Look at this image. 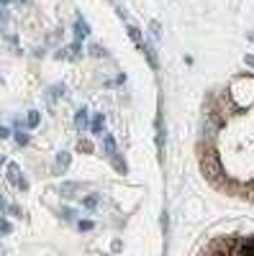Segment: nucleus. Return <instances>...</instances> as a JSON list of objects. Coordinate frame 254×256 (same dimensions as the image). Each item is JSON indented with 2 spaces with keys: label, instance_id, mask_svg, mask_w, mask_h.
Instances as JSON below:
<instances>
[{
  "label": "nucleus",
  "instance_id": "1",
  "mask_svg": "<svg viewBox=\"0 0 254 256\" xmlns=\"http://www.w3.org/2000/svg\"><path fill=\"white\" fill-rule=\"evenodd\" d=\"M200 172L205 174L208 182H213L216 187H228V180L223 174V164L216 154V148H203L200 152Z\"/></svg>",
  "mask_w": 254,
  "mask_h": 256
},
{
  "label": "nucleus",
  "instance_id": "2",
  "mask_svg": "<svg viewBox=\"0 0 254 256\" xmlns=\"http://www.w3.org/2000/svg\"><path fill=\"white\" fill-rule=\"evenodd\" d=\"M228 98L236 108H251L254 105V74H241L231 82Z\"/></svg>",
  "mask_w": 254,
  "mask_h": 256
},
{
  "label": "nucleus",
  "instance_id": "3",
  "mask_svg": "<svg viewBox=\"0 0 254 256\" xmlns=\"http://www.w3.org/2000/svg\"><path fill=\"white\" fill-rule=\"evenodd\" d=\"M154 141H157V156L162 162L164 159V126H162V113H157V118H154Z\"/></svg>",
  "mask_w": 254,
  "mask_h": 256
},
{
  "label": "nucleus",
  "instance_id": "4",
  "mask_svg": "<svg viewBox=\"0 0 254 256\" xmlns=\"http://www.w3.org/2000/svg\"><path fill=\"white\" fill-rule=\"evenodd\" d=\"M116 154H118V146H116V138H113L111 134H103V156H105V159L111 162V159H113Z\"/></svg>",
  "mask_w": 254,
  "mask_h": 256
},
{
  "label": "nucleus",
  "instance_id": "5",
  "mask_svg": "<svg viewBox=\"0 0 254 256\" xmlns=\"http://www.w3.org/2000/svg\"><path fill=\"white\" fill-rule=\"evenodd\" d=\"M236 256H254V236L236 244Z\"/></svg>",
  "mask_w": 254,
  "mask_h": 256
},
{
  "label": "nucleus",
  "instance_id": "6",
  "mask_svg": "<svg viewBox=\"0 0 254 256\" xmlns=\"http://www.w3.org/2000/svg\"><path fill=\"white\" fill-rule=\"evenodd\" d=\"M141 52H144L146 62H149V67H152V70H157V67H159V59H157V49H154V46L149 44V41H144V49H141Z\"/></svg>",
  "mask_w": 254,
  "mask_h": 256
},
{
  "label": "nucleus",
  "instance_id": "7",
  "mask_svg": "<svg viewBox=\"0 0 254 256\" xmlns=\"http://www.w3.org/2000/svg\"><path fill=\"white\" fill-rule=\"evenodd\" d=\"M90 36V26H88V20L85 18H77L75 20V38L82 41V38H88Z\"/></svg>",
  "mask_w": 254,
  "mask_h": 256
},
{
  "label": "nucleus",
  "instance_id": "8",
  "mask_svg": "<svg viewBox=\"0 0 254 256\" xmlns=\"http://www.w3.org/2000/svg\"><path fill=\"white\" fill-rule=\"evenodd\" d=\"M126 31H129V38L136 44V49L141 52V49H144V34H141V28L134 26V24H129V28H126Z\"/></svg>",
  "mask_w": 254,
  "mask_h": 256
},
{
  "label": "nucleus",
  "instance_id": "9",
  "mask_svg": "<svg viewBox=\"0 0 254 256\" xmlns=\"http://www.w3.org/2000/svg\"><path fill=\"white\" fill-rule=\"evenodd\" d=\"M54 169H57V174H65L67 169H70V154H67V152H59V154H57Z\"/></svg>",
  "mask_w": 254,
  "mask_h": 256
},
{
  "label": "nucleus",
  "instance_id": "10",
  "mask_svg": "<svg viewBox=\"0 0 254 256\" xmlns=\"http://www.w3.org/2000/svg\"><path fill=\"white\" fill-rule=\"evenodd\" d=\"M75 126L80 128V131H85V128L90 126V113L85 110V108H80V110L75 113Z\"/></svg>",
  "mask_w": 254,
  "mask_h": 256
},
{
  "label": "nucleus",
  "instance_id": "11",
  "mask_svg": "<svg viewBox=\"0 0 254 256\" xmlns=\"http://www.w3.org/2000/svg\"><path fill=\"white\" fill-rule=\"evenodd\" d=\"M103 128H105V116H103V113H95V118H93V123H90V131L98 134V136H103Z\"/></svg>",
  "mask_w": 254,
  "mask_h": 256
},
{
  "label": "nucleus",
  "instance_id": "12",
  "mask_svg": "<svg viewBox=\"0 0 254 256\" xmlns=\"http://www.w3.org/2000/svg\"><path fill=\"white\" fill-rule=\"evenodd\" d=\"M16 144H18V146H26V144H29V134L24 131L21 120H16Z\"/></svg>",
  "mask_w": 254,
  "mask_h": 256
},
{
  "label": "nucleus",
  "instance_id": "13",
  "mask_svg": "<svg viewBox=\"0 0 254 256\" xmlns=\"http://www.w3.org/2000/svg\"><path fill=\"white\" fill-rule=\"evenodd\" d=\"M59 192H62V198H75L77 192H80V187L75 182H65V184L59 187Z\"/></svg>",
  "mask_w": 254,
  "mask_h": 256
},
{
  "label": "nucleus",
  "instance_id": "14",
  "mask_svg": "<svg viewBox=\"0 0 254 256\" xmlns=\"http://www.w3.org/2000/svg\"><path fill=\"white\" fill-rule=\"evenodd\" d=\"M21 177H24V174H21V166L11 162V164H8V182L18 184V180H21Z\"/></svg>",
  "mask_w": 254,
  "mask_h": 256
},
{
  "label": "nucleus",
  "instance_id": "15",
  "mask_svg": "<svg viewBox=\"0 0 254 256\" xmlns=\"http://www.w3.org/2000/svg\"><path fill=\"white\" fill-rule=\"evenodd\" d=\"M111 164H113V169H116L118 174H126V172H129V166H126V162L121 159V154H116V156L111 159Z\"/></svg>",
  "mask_w": 254,
  "mask_h": 256
},
{
  "label": "nucleus",
  "instance_id": "16",
  "mask_svg": "<svg viewBox=\"0 0 254 256\" xmlns=\"http://www.w3.org/2000/svg\"><path fill=\"white\" fill-rule=\"evenodd\" d=\"M65 52H67V59H80V56H82V46H80V41H75V44H70V46H67Z\"/></svg>",
  "mask_w": 254,
  "mask_h": 256
},
{
  "label": "nucleus",
  "instance_id": "17",
  "mask_svg": "<svg viewBox=\"0 0 254 256\" xmlns=\"http://www.w3.org/2000/svg\"><path fill=\"white\" fill-rule=\"evenodd\" d=\"M65 90H67L65 84H52V88H49V100L54 102L57 98H62V95H65Z\"/></svg>",
  "mask_w": 254,
  "mask_h": 256
},
{
  "label": "nucleus",
  "instance_id": "18",
  "mask_svg": "<svg viewBox=\"0 0 254 256\" xmlns=\"http://www.w3.org/2000/svg\"><path fill=\"white\" fill-rule=\"evenodd\" d=\"M93 148H95V146H93V141H90V138H80V141H77V152L93 154Z\"/></svg>",
  "mask_w": 254,
  "mask_h": 256
},
{
  "label": "nucleus",
  "instance_id": "19",
  "mask_svg": "<svg viewBox=\"0 0 254 256\" xmlns=\"http://www.w3.org/2000/svg\"><path fill=\"white\" fill-rule=\"evenodd\" d=\"M98 195H88V198H82V208H88V210H95L98 208Z\"/></svg>",
  "mask_w": 254,
  "mask_h": 256
},
{
  "label": "nucleus",
  "instance_id": "20",
  "mask_svg": "<svg viewBox=\"0 0 254 256\" xmlns=\"http://www.w3.org/2000/svg\"><path fill=\"white\" fill-rule=\"evenodd\" d=\"M39 123H41V116H39V110H31V113H29V118H26V126H29V128H36Z\"/></svg>",
  "mask_w": 254,
  "mask_h": 256
},
{
  "label": "nucleus",
  "instance_id": "21",
  "mask_svg": "<svg viewBox=\"0 0 254 256\" xmlns=\"http://www.w3.org/2000/svg\"><path fill=\"white\" fill-rule=\"evenodd\" d=\"M149 31H152V36H154V38H159V36H162V26H159V20H152V24H149Z\"/></svg>",
  "mask_w": 254,
  "mask_h": 256
},
{
  "label": "nucleus",
  "instance_id": "22",
  "mask_svg": "<svg viewBox=\"0 0 254 256\" xmlns=\"http://www.w3.org/2000/svg\"><path fill=\"white\" fill-rule=\"evenodd\" d=\"M75 216H77V212L72 208H62V218H65V220H75Z\"/></svg>",
  "mask_w": 254,
  "mask_h": 256
},
{
  "label": "nucleus",
  "instance_id": "23",
  "mask_svg": "<svg viewBox=\"0 0 254 256\" xmlns=\"http://www.w3.org/2000/svg\"><path fill=\"white\" fill-rule=\"evenodd\" d=\"M88 52H90V56H95V59H100V56H105V52H103V49H100L98 44H93V46H90Z\"/></svg>",
  "mask_w": 254,
  "mask_h": 256
},
{
  "label": "nucleus",
  "instance_id": "24",
  "mask_svg": "<svg viewBox=\"0 0 254 256\" xmlns=\"http://www.w3.org/2000/svg\"><path fill=\"white\" fill-rule=\"evenodd\" d=\"M77 228H80V230H93L95 223H93V220H77Z\"/></svg>",
  "mask_w": 254,
  "mask_h": 256
},
{
  "label": "nucleus",
  "instance_id": "25",
  "mask_svg": "<svg viewBox=\"0 0 254 256\" xmlns=\"http://www.w3.org/2000/svg\"><path fill=\"white\" fill-rule=\"evenodd\" d=\"M0 233H6V236H8V233H13V226L8 220H0Z\"/></svg>",
  "mask_w": 254,
  "mask_h": 256
},
{
  "label": "nucleus",
  "instance_id": "26",
  "mask_svg": "<svg viewBox=\"0 0 254 256\" xmlns=\"http://www.w3.org/2000/svg\"><path fill=\"white\" fill-rule=\"evenodd\" d=\"M244 62H246V67H254V54H244Z\"/></svg>",
  "mask_w": 254,
  "mask_h": 256
},
{
  "label": "nucleus",
  "instance_id": "27",
  "mask_svg": "<svg viewBox=\"0 0 254 256\" xmlns=\"http://www.w3.org/2000/svg\"><path fill=\"white\" fill-rule=\"evenodd\" d=\"M8 212H11V216H18V218H21V208H16V205H11Z\"/></svg>",
  "mask_w": 254,
  "mask_h": 256
},
{
  "label": "nucleus",
  "instance_id": "28",
  "mask_svg": "<svg viewBox=\"0 0 254 256\" xmlns=\"http://www.w3.org/2000/svg\"><path fill=\"white\" fill-rule=\"evenodd\" d=\"M8 136H11V131H8L6 126H0V138H8Z\"/></svg>",
  "mask_w": 254,
  "mask_h": 256
},
{
  "label": "nucleus",
  "instance_id": "29",
  "mask_svg": "<svg viewBox=\"0 0 254 256\" xmlns=\"http://www.w3.org/2000/svg\"><path fill=\"white\" fill-rule=\"evenodd\" d=\"M3 24H6V10L0 8V26H3Z\"/></svg>",
  "mask_w": 254,
  "mask_h": 256
},
{
  "label": "nucleus",
  "instance_id": "30",
  "mask_svg": "<svg viewBox=\"0 0 254 256\" xmlns=\"http://www.w3.org/2000/svg\"><path fill=\"white\" fill-rule=\"evenodd\" d=\"M8 162H6V156H0V166H6Z\"/></svg>",
  "mask_w": 254,
  "mask_h": 256
},
{
  "label": "nucleus",
  "instance_id": "31",
  "mask_svg": "<svg viewBox=\"0 0 254 256\" xmlns=\"http://www.w3.org/2000/svg\"><path fill=\"white\" fill-rule=\"evenodd\" d=\"M249 198H254V184L249 187Z\"/></svg>",
  "mask_w": 254,
  "mask_h": 256
},
{
  "label": "nucleus",
  "instance_id": "32",
  "mask_svg": "<svg viewBox=\"0 0 254 256\" xmlns=\"http://www.w3.org/2000/svg\"><path fill=\"white\" fill-rule=\"evenodd\" d=\"M0 3H3V6H8V3H11V0H0Z\"/></svg>",
  "mask_w": 254,
  "mask_h": 256
},
{
  "label": "nucleus",
  "instance_id": "33",
  "mask_svg": "<svg viewBox=\"0 0 254 256\" xmlns=\"http://www.w3.org/2000/svg\"><path fill=\"white\" fill-rule=\"evenodd\" d=\"M21 3H29V0H21Z\"/></svg>",
  "mask_w": 254,
  "mask_h": 256
},
{
  "label": "nucleus",
  "instance_id": "34",
  "mask_svg": "<svg viewBox=\"0 0 254 256\" xmlns=\"http://www.w3.org/2000/svg\"><path fill=\"white\" fill-rule=\"evenodd\" d=\"M251 41H254V36H251Z\"/></svg>",
  "mask_w": 254,
  "mask_h": 256
},
{
  "label": "nucleus",
  "instance_id": "35",
  "mask_svg": "<svg viewBox=\"0 0 254 256\" xmlns=\"http://www.w3.org/2000/svg\"><path fill=\"white\" fill-rule=\"evenodd\" d=\"M111 3H113V0H111Z\"/></svg>",
  "mask_w": 254,
  "mask_h": 256
}]
</instances>
